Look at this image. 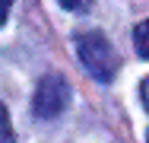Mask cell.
Masks as SVG:
<instances>
[{
	"instance_id": "obj_1",
	"label": "cell",
	"mask_w": 149,
	"mask_h": 143,
	"mask_svg": "<svg viewBox=\"0 0 149 143\" xmlns=\"http://www.w3.org/2000/svg\"><path fill=\"white\" fill-rule=\"evenodd\" d=\"M76 51L83 67L89 70L98 83H111L114 73H118V51L111 48V41L102 35V32H79L76 35Z\"/></svg>"
},
{
	"instance_id": "obj_2",
	"label": "cell",
	"mask_w": 149,
	"mask_h": 143,
	"mask_svg": "<svg viewBox=\"0 0 149 143\" xmlns=\"http://www.w3.org/2000/svg\"><path fill=\"white\" fill-rule=\"evenodd\" d=\"M70 102V86L60 73L41 76V83L35 89V114L38 118H57Z\"/></svg>"
},
{
	"instance_id": "obj_3",
	"label": "cell",
	"mask_w": 149,
	"mask_h": 143,
	"mask_svg": "<svg viewBox=\"0 0 149 143\" xmlns=\"http://www.w3.org/2000/svg\"><path fill=\"white\" fill-rule=\"evenodd\" d=\"M0 143H13V127H10V114L0 102Z\"/></svg>"
},
{
	"instance_id": "obj_4",
	"label": "cell",
	"mask_w": 149,
	"mask_h": 143,
	"mask_svg": "<svg viewBox=\"0 0 149 143\" xmlns=\"http://www.w3.org/2000/svg\"><path fill=\"white\" fill-rule=\"evenodd\" d=\"M146 32H149V26H146V22H140V26H136V32H133V35H136V54H140V57H149Z\"/></svg>"
},
{
	"instance_id": "obj_5",
	"label": "cell",
	"mask_w": 149,
	"mask_h": 143,
	"mask_svg": "<svg viewBox=\"0 0 149 143\" xmlns=\"http://www.w3.org/2000/svg\"><path fill=\"white\" fill-rule=\"evenodd\" d=\"M92 0H60V6L63 10H70V13H83V10H89Z\"/></svg>"
},
{
	"instance_id": "obj_6",
	"label": "cell",
	"mask_w": 149,
	"mask_h": 143,
	"mask_svg": "<svg viewBox=\"0 0 149 143\" xmlns=\"http://www.w3.org/2000/svg\"><path fill=\"white\" fill-rule=\"evenodd\" d=\"M10 3H13V0H0V26H3V19H6V13H10Z\"/></svg>"
}]
</instances>
